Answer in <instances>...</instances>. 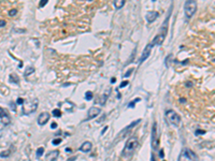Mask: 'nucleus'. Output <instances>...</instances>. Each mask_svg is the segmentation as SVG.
I'll list each match as a JSON object with an SVG mask.
<instances>
[{"mask_svg": "<svg viewBox=\"0 0 215 161\" xmlns=\"http://www.w3.org/2000/svg\"><path fill=\"white\" fill-rule=\"evenodd\" d=\"M139 146V141L136 136H131L130 139H128V141L126 142L125 148L122 151V157L124 159H128L133 155V153L136 151L137 147Z\"/></svg>", "mask_w": 215, "mask_h": 161, "instance_id": "obj_1", "label": "nucleus"}, {"mask_svg": "<svg viewBox=\"0 0 215 161\" xmlns=\"http://www.w3.org/2000/svg\"><path fill=\"white\" fill-rule=\"evenodd\" d=\"M171 9H172V6L170 8L169 13H168V15H167V17H166L165 22H163V25H161L160 30H159L158 34H157V36L154 38L155 45H161V44H163V42L165 41V39H166V36H167V33H168V25H169V19H170V15H171Z\"/></svg>", "mask_w": 215, "mask_h": 161, "instance_id": "obj_2", "label": "nucleus"}, {"mask_svg": "<svg viewBox=\"0 0 215 161\" xmlns=\"http://www.w3.org/2000/svg\"><path fill=\"white\" fill-rule=\"evenodd\" d=\"M177 161H199V159H198V156L191 149L184 148L180 154Z\"/></svg>", "mask_w": 215, "mask_h": 161, "instance_id": "obj_3", "label": "nucleus"}, {"mask_svg": "<svg viewBox=\"0 0 215 161\" xmlns=\"http://www.w3.org/2000/svg\"><path fill=\"white\" fill-rule=\"evenodd\" d=\"M38 107V100L37 99H33V100H24V103H23V113L25 115H28L33 113Z\"/></svg>", "mask_w": 215, "mask_h": 161, "instance_id": "obj_4", "label": "nucleus"}, {"mask_svg": "<svg viewBox=\"0 0 215 161\" xmlns=\"http://www.w3.org/2000/svg\"><path fill=\"white\" fill-rule=\"evenodd\" d=\"M196 10H197V3H196V1L188 0V1L185 2V4H184V13H185V16H186L187 19L191 18V16L195 14Z\"/></svg>", "mask_w": 215, "mask_h": 161, "instance_id": "obj_5", "label": "nucleus"}, {"mask_svg": "<svg viewBox=\"0 0 215 161\" xmlns=\"http://www.w3.org/2000/svg\"><path fill=\"white\" fill-rule=\"evenodd\" d=\"M166 117H167V119L169 120V123L171 125L175 126V127H179V126L181 125V117H180V115L177 114V113H175L173 111V110H168V111L166 112Z\"/></svg>", "mask_w": 215, "mask_h": 161, "instance_id": "obj_6", "label": "nucleus"}, {"mask_svg": "<svg viewBox=\"0 0 215 161\" xmlns=\"http://www.w3.org/2000/svg\"><path fill=\"white\" fill-rule=\"evenodd\" d=\"M151 145L153 149H157L159 147V135L157 133V123L153 124L152 128V137H151Z\"/></svg>", "mask_w": 215, "mask_h": 161, "instance_id": "obj_7", "label": "nucleus"}, {"mask_svg": "<svg viewBox=\"0 0 215 161\" xmlns=\"http://www.w3.org/2000/svg\"><path fill=\"white\" fill-rule=\"evenodd\" d=\"M154 45H155L154 40L152 41V42H150L149 44L146 45V47H145V48H144V50L142 52V55H141L140 59H139V64L142 63L143 61H145V60H146V59L150 57V55H151V52H152V48L154 47Z\"/></svg>", "mask_w": 215, "mask_h": 161, "instance_id": "obj_8", "label": "nucleus"}, {"mask_svg": "<svg viewBox=\"0 0 215 161\" xmlns=\"http://www.w3.org/2000/svg\"><path fill=\"white\" fill-rule=\"evenodd\" d=\"M101 113V110L99 109V107H97V106H91V109L88 110V113H87V118L85 119L84 121H87V120H89V119H92V118H95V117H97L99 114Z\"/></svg>", "mask_w": 215, "mask_h": 161, "instance_id": "obj_9", "label": "nucleus"}, {"mask_svg": "<svg viewBox=\"0 0 215 161\" xmlns=\"http://www.w3.org/2000/svg\"><path fill=\"white\" fill-rule=\"evenodd\" d=\"M0 119H1V121L4 125H9L11 121V118H10V116H9L8 112L1 106H0Z\"/></svg>", "mask_w": 215, "mask_h": 161, "instance_id": "obj_10", "label": "nucleus"}, {"mask_svg": "<svg viewBox=\"0 0 215 161\" xmlns=\"http://www.w3.org/2000/svg\"><path fill=\"white\" fill-rule=\"evenodd\" d=\"M50 117H51L50 113H47V112H43V113H41V114L39 115V117H38V124H39L40 126L45 125V124L48 121Z\"/></svg>", "mask_w": 215, "mask_h": 161, "instance_id": "obj_11", "label": "nucleus"}, {"mask_svg": "<svg viewBox=\"0 0 215 161\" xmlns=\"http://www.w3.org/2000/svg\"><path fill=\"white\" fill-rule=\"evenodd\" d=\"M158 16H159V13L157 12V11H149V12L146 13L145 18H146L147 23H153Z\"/></svg>", "mask_w": 215, "mask_h": 161, "instance_id": "obj_12", "label": "nucleus"}, {"mask_svg": "<svg viewBox=\"0 0 215 161\" xmlns=\"http://www.w3.org/2000/svg\"><path fill=\"white\" fill-rule=\"evenodd\" d=\"M92 145L91 142H84V143L82 144V146L80 147V150L83 151V153H88V151H91Z\"/></svg>", "mask_w": 215, "mask_h": 161, "instance_id": "obj_13", "label": "nucleus"}, {"mask_svg": "<svg viewBox=\"0 0 215 161\" xmlns=\"http://www.w3.org/2000/svg\"><path fill=\"white\" fill-rule=\"evenodd\" d=\"M59 155V151L58 150H53L51 151L50 154H48L47 156V161H55L57 159V157H58Z\"/></svg>", "mask_w": 215, "mask_h": 161, "instance_id": "obj_14", "label": "nucleus"}, {"mask_svg": "<svg viewBox=\"0 0 215 161\" xmlns=\"http://www.w3.org/2000/svg\"><path fill=\"white\" fill-rule=\"evenodd\" d=\"M124 4H125V0H117V1H114V6L116 9L123 8Z\"/></svg>", "mask_w": 215, "mask_h": 161, "instance_id": "obj_15", "label": "nucleus"}, {"mask_svg": "<svg viewBox=\"0 0 215 161\" xmlns=\"http://www.w3.org/2000/svg\"><path fill=\"white\" fill-rule=\"evenodd\" d=\"M33 72H34V68H33V67H31V68H27V71L25 72V76H28L29 74H32Z\"/></svg>", "mask_w": 215, "mask_h": 161, "instance_id": "obj_16", "label": "nucleus"}, {"mask_svg": "<svg viewBox=\"0 0 215 161\" xmlns=\"http://www.w3.org/2000/svg\"><path fill=\"white\" fill-rule=\"evenodd\" d=\"M43 153H44V148L43 147H39V149L37 150V157H41V156L43 155Z\"/></svg>", "mask_w": 215, "mask_h": 161, "instance_id": "obj_17", "label": "nucleus"}, {"mask_svg": "<svg viewBox=\"0 0 215 161\" xmlns=\"http://www.w3.org/2000/svg\"><path fill=\"white\" fill-rule=\"evenodd\" d=\"M85 99H86V100H91L92 99V93L91 91H86V93H85Z\"/></svg>", "mask_w": 215, "mask_h": 161, "instance_id": "obj_18", "label": "nucleus"}, {"mask_svg": "<svg viewBox=\"0 0 215 161\" xmlns=\"http://www.w3.org/2000/svg\"><path fill=\"white\" fill-rule=\"evenodd\" d=\"M11 77V82H14V83H18V77L16 76L15 74H11L10 75Z\"/></svg>", "mask_w": 215, "mask_h": 161, "instance_id": "obj_19", "label": "nucleus"}, {"mask_svg": "<svg viewBox=\"0 0 215 161\" xmlns=\"http://www.w3.org/2000/svg\"><path fill=\"white\" fill-rule=\"evenodd\" d=\"M53 115H54V116H57V117H60L61 113H60L59 110H54V111H53Z\"/></svg>", "mask_w": 215, "mask_h": 161, "instance_id": "obj_20", "label": "nucleus"}, {"mask_svg": "<svg viewBox=\"0 0 215 161\" xmlns=\"http://www.w3.org/2000/svg\"><path fill=\"white\" fill-rule=\"evenodd\" d=\"M138 101H140V99H136L135 101H131V102L129 103L128 107H133V106H135V104H136V102H138Z\"/></svg>", "mask_w": 215, "mask_h": 161, "instance_id": "obj_21", "label": "nucleus"}, {"mask_svg": "<svg viewBox=\"0 0 215 161\" xmlns=\"http://www.w3.org/2000/svg\"><path fill=\"white\" fill-rule=\"evenodd\" d=\"M127 85H128V80H123V82L121 83V85H119V87H121V88H124V87L127 86Z\"/></svg>", "mask_w": 215, "mask_h": 161, "instance_id": "obj_22", "label": "nucleus"}, {"mask_svg": "<svg viewBox=\"0 0 215 161\" xmlns=\"http://www.w3.org/2000/svg\"><path fill=\"white\" fill-rule=\"evenodd\" d=\"M195 133H196V135H199V134H204V133H205V131H204V130H201V129H198V130L196 131Z\"/></svg>", "mask_w": 215, "mask_h": 161, "instance_id": "obj_23", "label": "nucleus"}, {"mask_svg": "<svg viewBox=\"0 0 215 161\" xmlns=\"http://www.w3.org/2000/svg\"><path fill=\"white\" fill-rule=\"evenodd\" d=\"M60 143H61V139H57V140H54V141H53V144L54 145H58Z\"/></svg>", "mask_w": 215, "mask_h": 161, "instance_id": "obj_24", "label": "nucleus"}, {"mask_svg": "<svg viewBox=\"0 0 215 161\" xmlns=\"http://www.w3.org/2000/svg\"><path fill=\"white\" fill-rule=\"evenodd\" d=\"M46 3H47V0H42V2L39 4V6H40V8H42V6H44Z\"/></svg>", "mask_w": 215, "mask_h": 161, "instance_id": "obj_25", "label": "nucleus"}, {"mask_svg": "<svg viewBox=\"0 0 215 161\" xmlns=\"http://www.w3.org/2000/svg\"><path fill=\"white\" fill-rule=\"evenodd\" d=\"M132 71H133V69H130V70H129V71H128V72H127V73H126V74H125V76H124V77H128V76H129V75H130V74H131V73H132Z\"/></svg>", "mask_w": 215, "mask_h": 161, "instance_id": "obj_26", "label": "nucleus"}, {"mask_svg": "<svg viewBox=\"0 0 215 161\" xmlns=\"http://www.w3.org/2000/svg\"><path fill=\"white\" fill-rule=\"evenodd\" d=\"M17 103H18V104H23V103H24V99L18 98L17 99Z\"/></svg>", "mask_w": 215, "mask_h": 161, "instance_id": "obj_27", "label": "nucleus"}, {"mask_svg": "<svg viewBox=\"0 0 215 161\" xmlns=\"http://www.w3.org/2000/svg\"><path fill=\"white\" fill-rule=\"evenodd\" d=\"M16 13H17V11H16V10H15V9H14V10L10 11V13H9V14H10L11 16H12V15H15V14H16Z\"/></svg>", "mask_w": 215, "mask_h": 161, "instance_id": "obj_28", "label": "nucleus"}, {"mask_svg": "<svg viewBox=\"0 0 215 161\" xmlns=\"http://www.w3.org/2000/svg\"><path fill=\"white\" fill-rule=\"evenodd\" d=\"M4 25H6V20L1 19V20H0V27H3Z\"/></svg>", "mask_w": 215, "mask_h": 161, "instance_id": "obj_29", "label": "nucleus"}, {"mask_svg": "<svg viewBox=\"0 0 215 161\" xmlns=\"http://www.w3.org/2000/svg\"><path fill=\"white\" fill-rule=\"evenodd\" d=\"M9 154H10V151H6V153H2V154H0V156H1V157H6V156H4V155H9Z\"/></svg>", "mask_w": 215, "mask_h": 161, "instance_id": "obj_30", "label": "nucleus"}, {"mask_svg": "<svg viewBox=\"0 0 215 161\" xmlns=\"http://www.w3.org/2000/svg\"><path fill=\"white\" fill-rule=\"evenodd\" d=\"M51 128H53V129H54V128H57V124H56V123H53L52 125H51Z\"/></svg>", "mask_w": 215, "mask_h": 161, "instance_id": "obj_31", "label": "nucleus"}, {"mask_svg": "<svg viewBox=\"0 0 215 161\" xmlns=\"http://www.w3.org/2000/svg\"><path fill=\"white\" fill-rule=\"evenodd\" d=\"M191 85H193V83H190V82H187L186 83V86H188V87H190Z\"/></svg>", "mask_w": 215, "mask_h": 161, "instance_id": "obj_32", "label": "nucleus"}, {"mask_svg": "<svg viewBox=\"0 0 215 161\" xmlns=\"http://www.w3.org/2000/svg\"><path fill=\"white\" fill-rule=\"evenodd\" d=\"M160 157H161V158H163V157H165V156H163V149H161V150H160Z\"/></svg>", "mask_w": 215, "mask_h": 161, "instance_id": "obj_33", "label": "nucleus"}, {"mask_svg": "<svg viewBox=\"0 0 215 161\" xmlns=\"http://www.w3.org/2000/svg\"><path fill=\"white\" fill-rule=\"evenodd\" d=\"M111 83H115V79H114V77H113V79L111 80Z\"/></svg>", "mask_w": 215, "mask_h": 161, "instance_id": "obj_34", "label": "nucleus"}]
</instances>
